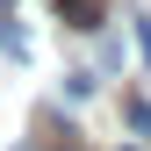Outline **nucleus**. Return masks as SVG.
<instances>
[{
    "label": "nucleus",
    "instance_id": "1",
    "mask_svg": "<svg viewBox=\"0 0 151 151\" xmlns=\"http://www.w3.org/2000/svg\"><path fill=\"white\" fill-rule=\"evenodd\" d=\"M0 50H7V58H14V65H22V58H29V29H22V22H14V0H0Z\"/></svg>",
    "mask_w": 151,
    "mask_h": 151
},
{
    "label": "nucleus",
    "instance_id": "2",
    "mask_svg": "<svg viewBox=\"0 0 151 151\" xmlns=\"http://www.w3.org/2000/svg\"><path fill=\"white\" fill-rule=\"evenodd\" d=\"M58 14H65L72 29H86V36H93V29L108 22V0H58Z\"/></svg>",
    "mask_w": 151,
    "mask_h": 151
},
{
    "label": "nucleus",
    "instance_id": "3",
    "mask_svg": "<svg viewBox=\"0 0 151 151\" xmlns=\"http://www.w3.org/2000/svg\"><path fill=\"white\" fill-rule=\"evenodd\" d=\"M122 115H129V129H137V137H151V101H137V93H129Z\"/></svg>",
    "mask_w": 151,
    "mask_h": 151
},
{
    "label": "nucleus",
    "instance_id": "4",
    "mask_svg": "<svg viewBox=\"0 0 151 151\" xmlns=\"http://www.w3.org/2000/svg\"><path fill=\"white\" fill-rule=\"evenodd\" d=\"M137 36H144V58H151V7L137 14Z\"/></svg>",
    "mask_w": 151,
    "mask_h": 151
}]
</instances>
